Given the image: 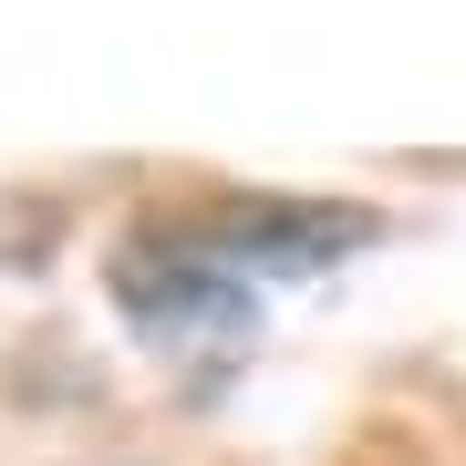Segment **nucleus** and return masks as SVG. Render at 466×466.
Returning a JSON list of instances; mask_svg holds the SVG:
<instances>
[{
	"instance_id": "f257e3e1",
	"label": "nucleus",
	"mask_w": 466,
	"mask_h": 466,
	"mask_svg": "<svg viewBox=\"0 0 466 466\" xmlns=\"http://www.w3.org/2000/svg\"><path fill=\"white\" fill-rule=\"evenodd\" d=\"M104 290H115V311L135 321V332L167 342V352L238 342V332H249V311H259V290L238 280V269H218L208 249H187V238H135V249H115Z\"/></svg>"
},
{
	"instance_id": "f03ea898",
	"label": "nucleus",
	"mask_w": 466,
	"mask_h": 466,
	"mask_svg": "<svg viewBox=\"0 0 466 466\" xmlns=\"http://www.w3.org/2000/svg\"><path fill=\"white\" fill-rule=\"evenodd\" d=\"M373 238L363 208H321V198H228L218 218L187 228V249H208L218 269H238V280H311V269L352 259Z\"/></svg>"
}]
</instances>
